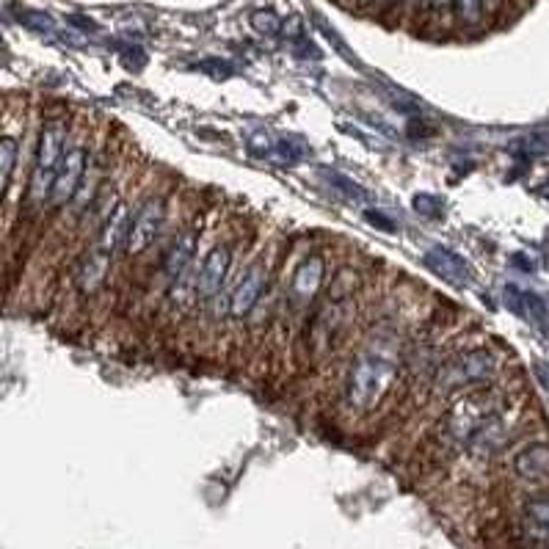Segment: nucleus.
I'll return each instance as SVG.
<instances>
[{"label": "nucleus", "mask_w": 549, "mask_h": 549, "mask_svg": "<svg viewBox=\"0 0 549 549\" xmlns=\"http://www.w3.org/2000/svg\"><path fill=\"white\" fill-rule=\"evenodd\" d=\"M500 373V359L489 348H469L450 356L436 367L434 387L439 395H456L475 387H486Z\"/></svg>", "instance_id": "1"}, {"label": "nucleus", "mask_w": 549, "mask_h": 549, "mask_svg": "<svg viewBox=\"0 0 549 549\" xmlns=\"http://www.w3.org/2000/svg\"><path fill=\"white\" fill-rule=\"evenodd\" d=\"M395 378V362L378 351H365L348 370V406L354 412H370L387 398Z\"/></svg>", "instance_id": "2"}, {"label": "nucleus", "mask_w": 549, "mask_h": 549, "mask_svg": "<svg viewBox=\"0 0 549 549\" xmlns=\"http://www.w3.org/2000/svg\"><path fill=\"white\" fill-rule=\"evenodd\" d=\"M67 122L64 119H47L36 141V161L31 172V185H28V202L31 205H45L50 199V188L56 180L61 158L67 152Z\"/></svg>", "instance_id": "3"}, {"label": "nucleus", "mask_w": 549, "mask_h": 549, "mask_svg": "<svg viewBox=\"0 0 549 549\" xmlns=\"http://www.w3.org/2000/svg\"><path fill=\"white\" fill-rule=\"evenodd\" d=\"M166 213H169V205H166L163 196H149L147 202L138 207L125 243V252L130 257L144 254L152 243L161 238L163 224H166Z\"/></svg>", "instance_id": "4"}, {"label": "nucleus", "mask_w": 549, "mask_h": 549, "mask_svg": "<svg viewBox=\"0 0 549 549\" xmlns=\"http://www.w3.org/2000/svg\"><path fill=\"white\" fill-rule=\"evenodd\" d=\"M86 166H89V149L83 144H72L64 152L61 158V166H58L56 180H53V188H50V205L53 207H64L72 202V196L78 191L81 185L83 174H86Z\"/></svg>", "instance_id": "5"}, {"label": "nucleus", "mask_w": 549, "mask_h": 549, "mask_svg": "<svg viewBox=\"0 0 549 549\" xmlns=\"http://www.w3.org/2000/svg\"><path fill=\"white\" fill-rule=\"evenodd\" d=\"M508 439H511V425H508L503 414L492 412L486 414L481 423L472 428V434L467 436L464 447H467L472 458L486 461V458L497 456L508 445Z\"/></svg>", "instance_id": "6"}, {"label": "nucleus", "mask_w": 549, "mask_h": 549, "mask_svg": "<svg viewBox=\"0 0 549 549\" xmlns=\"http://www.w3.org/2000/svg\"><path fill=\"white\" fill-rule=\"evenodd\" d=\"M229 265H232V246L229 243L210 249L205 263L196 271V301H202V304L216 301L218 293L224 290V282H227Z\"/></svg>", "instance_id": "7"}, {"label": "nucleus", "mask_w": 549, "mask_h": 549, "mask_svg": "<svg viewBox=\"0 0 549 549\" xmlns=\"http://www.w3.org/2000/svg\"><path fill=\"white\" fill-rule=\"evenodd\" d=\"M268 279H271V274H268L265 265H252V268L241 276V282L232 287V293H229V318H238V321H241L246 315H252L254 309H257V304L263 301Z\"/></svg>", "instance_id": "8"}, {"label": "nucleus", "mask_w": 549, "mask_h": 549, "mask_svg": "<svg viewBox=\"0 0 549 549\" xmlns=\"http://www.w3.org/2000/svg\"><path fill=\"white\" fill-rule=\"evenodd\" d=\"M323 279H326V260L321 254H309L290 279V296H287L290 307L301 309L307 307L309 301H315L323 290Z\"/></svg>", "instance_id": "9"}, {"label": "nucleus", "mask_w": 549, "mask_h": 549, "mask_svg": "<svg viewBox=\"0 0 549 549\" xmlns=\"http://www.w3.org/2000/svg\"><path fill=\"white\" fill-rule=\"evenodd\" d=\"M522 541L536 549H549V494L527 500L522 508Z\"/></svg>", "instance_id": "10"}, {"label": "nucleus", "mask_w": 549, "mask_h": 549, "mask_svg": "<svg viewBox=\"0 0 549 549\" xmlns=\"http://www.w3.org/2000/svg\"><path fill=\"white\" fill-rule=\"evenodd\" d=\"M196 243H199V232L194 227H185L183 232H177V238L166 249L161 263V279L166 282V287L172 285L174 279L183 274L188 265L194 263Z\"/></svg>", "instance_id": "11"}, {"label": "nucleus", "mask_w": 549, "mask_h": 549, "mask_svg": "<svg viewBox=\"0 0 549 549\" xmlns=\"http://www.w3.org/2000/svg\"><path fill=\"white\" fill-rule=\"evenodd\" d=\"M516 478L527 486H549V445L533 442L522 447L514 458Z\"/></svg>", "instance_id": "12"}, {"label": "nucleus", "mask_w": 549, "mask_h": 549, "mask_svg": "<svg viewBox=\"0 0 549 549\" xmlns=\"http://www.w3.org/2000/svg\"><path fill=\"white\" fill-rule=\"evenodd\" d=\"M425 265L436 276H442V279L453 282V285H467L469 282V265L464 263V257H458L450 249H442V246L431 249V252L425 254Z\"/></svg>", "instance_id": "13"}, {"label": "nucleus", "mask_w": 549, "mask_h": 549, "mask_svg": "<svg viewBox=\"0 0 549 549\" xmlns=\"http://www.w3.org/2000/svg\"><path fill=\"white\" fill-rule=\"evenodd\" d=\"M133 207L122 202V205L116 207L111 218L105 221L103 229V238H100V249H105L108 254L116 252H125V243H127V232H130V224H133Z\"/></svg>", "instance_id": "14"}, {"label": "nucleus", "mask_w": 549, "mask_h": 549, "mask_svg": "<svg viewBox=\"0 0 549 549\" xmlns=\"http://www.w3.org/2000/svg\"><path fill=\"white\" fill-rule=\"evenodd\" d=\"M108 268H111V254L97 246L94 252L83 257L81 268H78V287L83 293H94L97 287H103Z\"/></svg>", "instance_id": "15"}, {"label": "nucleus", "mask_w": 549, "mask_h": 549, "mask_svg": "<svg viewBox=\"0 0 549 549\" xmlns=\"http://www.w3.org/2000/svg\"><path fill=\"white\" fill-rule=\"evenodd\" d=\"M17 155H20V144H17V138L12 136L0 138V196L6 194V188H9L14 166H17Z\"/></svg>", "instance_id": "16"}, {"label": "nucleus", "mask_w": 549, "mask_h": 549, "mask_svg": "<svg viewBox=\"0 0 549 549\" xmlns=\"http://www.w3.org/2000/svg\"><path fill=\"white\" fill-rule=\"evenodd\" d=\"M359 287V279L351 268H340L329 285V301H351V293Z\"/></svg>", "instance_id": "17"}, {"label": "nucleus", "mask_w": 549, "mask_h": 549, "mask_svg": "<svg viewBox=\"0 0 549 549\" xmlns=\"http://www.w3.org/2000/svg\"><path fill=\"white\" fill-rule=\"evenodd\" d=\"M458 20L464 25H478L483 14V0H456Z\"/></svg>", "instance_id": "18"}, {"label": "nucleus", "mask_w": 549, "mask_h": 549, "mask_svg": "<svg viewBox=\"0 0 549 549\" xmlns=\"http://www.w3.org/2000/svg\"><path fill=\"white\" fill-rule=\"evenodd\" d=\"M431 3H434L436 9H447V6H450L453 0H431Z\"/></svg>", "instance_id": "19"}, {"label": "nucleus", "mask_w": 549, "mask_h": 549, "mask_svg": "<svg viewBox=\"0 0 549 549\" xmlns=\"http://www.w3.org/2000/svg\"><path fill=\"white\" fill-rule=\"evenodd\" d=\"M356 3H359V6H367V3H373V0H356Z\"/></svg>", "instance_id": "20"}]
</instances>
